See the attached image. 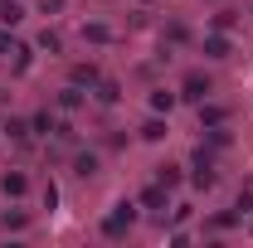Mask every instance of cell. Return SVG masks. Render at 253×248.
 <instances>
[{
    "instance_id": "obj_1",
    "label": "cell",
    "mask_w": 253,
    "mask_h": 248,
    "mask_svg": "<svg viewBox=\"0 0 253 248\" xmlns=\"http://www.w3.org/2000/svg\"><path fill=\"white\" fill-rule=\"evenodd\" d=\"M131 224H136V205H131V200H122L112 214L102 219V234H107V239H126V234H131Z\"/></svg>"
},
{
    "instance_id": "obj_2",
    "label": "cell",
    "mask_w": 253,
    "mask_h": 248,
    "mask_svg": "<svg viewBox=\"0 0 253 248\" xmlns=\"http://www.w3.org/2000/svg\"><path fill=\"white\" fill-rule=\"evenodd\" d=\"M210 93H214V83H210L205 73H185V78H180V97H185V102H205Z\"/></svg>"
},
{
    "instance_id": "obj_3",
    "label": "cell",
    "mask_w": 253,
    "mask_h": 248,
    "mask_svg": "<svg viewBox=\"0 0 253 248\" xmlns=\"http://www.w3.org/2000/svg\"><path fill=\"white\" fill-rule=\"evenodd\" d=\"M30 131H39V136H68V126H63L54 112H34V117H30Z\"/></svg>"
},
{
    "instance_id": "obj_4",
    "label": "cell",
    "mask_w": 253,
    "mask_h": 248,
    "mask_svg": "<svg viewBox=\"0 0 253 248\" xmlns=\"http://www.w3.org/2000/svg\"><path fill=\"white\" fill-rule=\"evenodd\" d=\"M190 180H195L200 190L214 185V156H210V151H195V175H190Z\"/></svg>"
},
{
    "instance_id": "obj_5",
    "label": "cell",
    "mask_w": 253,
    "mask_h": 248,
    "mask_svg": "<svg viewBox=\"0 0 253 248\" xmlns=\"http://www.w3.org/2000/svg\"><path fill=\"white\" fill-rule=\"evenodd\" d=\"M0 190H5V200H20V195L30 190V180H25L20 170H5V175H0Z\"/></svg>"
},
{
    "instance_id": "obj_6",
    "label": "cell",
    "mask_w": 253,
    "mask_h": 248,
    "mask_svg": "<svg viewBox=\"0 0 253 248\" xmlns=\"http://www.w3.org/2000/svg\"><path fill=\"white\" fill-rule=\"evenodd\" d=\"M200 122H205V126H224V122H229V107H219V102L205 97V102H200Z\"/></svg>"
},
{
    "instance_id": "obj_7",
    "label": "cell",
    "mask_w": 253,
    "mask_h": 248,
    "mask_svg": "<svg viewBox=\"0 0 253 248\" xmlns=\"http://www.w3.org/2000/svg\"><path fill=\"white\" fill-rule=\"evenodd\" d=\"M20 20H25V5H20V0H0V25H5V30H15Z\"/></svg>"
},
{
    "instance_id": "obj_8",
    "label": "cell",
    "mask_w": 253,
    "mask_h": 248,
    "mask_svg": "<svg viewBox=\"0 0 253 248\" xmlns=\"http://www.w3.org/2000/svg\"><path fill=\"white\" fill-rule=\"evenodd\" d=\"M166 195H170V190L156 180V185H146V190H141V205H146V209H166Z\"/></svg>"
},
{
    "instance_id": "obj_9",
    "label": "cell",
    "mask_w": 253,
    "mask_h": 248,
    "mask_svg": "<svg viewBox=\"0 0 253 248\" xmlns=\"http://www.w3.org/2000/svg\"><path fill=\"white\" fill-rule=\"evenodd\" d=\"M205 59H229V39H224V30L205 39Z\"/></svg>"
},
{
    "instance_id": "obj_10",
    "label": "cell",
    "mask_w": 253,
    "mask_h": 248,
    "mask_svg": "<svg viewBox=\"0 0 253 248\" xmlns=\"http://www.w3.org/2000/svg\"><path fill=\"white\" fill-rule=\"evenodd\" d=\"M175 102H180V93H170V88H156V93H151V112H170Z\"/></svg>"
},
{
    "instance_id": "obj_11",
    "label": "cell",
    "mask_w": 253,
    "mask_h": 248,
    "mask_svg": "<svg viewBox=\"0 0 253 248\" xmlns=\"http://www.w3.org/2000/svg\"><path fill=\"white\" fill-rule=\"evenodd\" d=\"M73 83L78 88H97V68L93 63H73Z\"/></svg>"
},
{
    "instance_id": "obj_12",
    "label": "cell",
    "mask_w": 253,
    "mask_h": 248,
    "mask_svg": "<svg viewBox=\"0 0 253 248\" xmlns=\"http://www.w3.org/2000/svg\"><path fill=\"white\" fill-rule=\"evenodd\" d=\"M141 141H166V122L161 117H146L141 122Z\"/></svg>"
},
{
    "instance_id": "obj_13",
    "label": "cell",
    "mask_w": 253,
    "mask_h": 248,
    "mask_svg": "<svg viewBox=\"0 0 253 248\" xmlns=\"http://www.w3.org/2000/svg\"><path fill=\"white\" fill-rule=\"evenodd\" d=\"M97 165H102V161H97L93 151H83V156H78V161H73V170H78L83 180H88V175H97Z\"/></svg>"
},
{
    "instance_id": "obj_14",
    "label": "cell",
    "mask_w": 253,
    "mask_h": 248,
    "mask_svg": "<svg viewBox=\"0 0 253 248\" xmlns=\"http://www.w3.org/2000/svg\"><path fill=\"white\" fill-rule=\"evenodd\" d=\"M59 107H63V112H78V107H83V93H78V83L59 93Z\"/></svg>"
},
{
    "instance_id": "obj_15",
    "label": "cell",
    "mask_w": 253,
    "mask_h": 248,
    "mask_svg": "<svg viewBox=\"0 0 253 248\" xmlns=\"http://www.w3.org/2000/svg\"><path fill=\"white\" fill-rule=\"evenodd\" d=\"M156 180H161L166 190H175V185H180V165H161V170H156Z\"/></svg>"
},
{
    "instance_id": "obj_16",
    "label": "cell",
    "mask_w": 253,
    "mask_h": 248,
    "mask_svg": "<svg viewBox=\"0 0 253 248\" xmlns=\"http://www.w3.org/2000/svg\"><path fill=\"white\" fill-rule=\"evenodd\" d=\"M5 136H10V141H25V136H30V122L10 117V122H5Z\"/></svg>"
},
{
    "instance_id": "obj_17",
    "label": "cell",
    "mask_w": 253,
    "mask_h": 248,
    "mask_svg": "<svg viewBox=\"0 0 253 248\" xmlns=\"http://www.w3.org/2000/svg\"><path fill=\"white\" fill-rule=\"evenodd\" d=\"M83 39H93V44H107V39H112V30H107V25H83Z\"/></svg>"
},
{
    "instance_id": "obj_18",
    "label": "cell",
    "mask_w": 253,
    "mask_h": 248,
    "mask_svg": "<svg viewBox=\"0 0 253 248\" xmlns=\"http://www.w3.org/2000/svg\"><path fill=\"white\" fill-rule=\"evenodd\" d=\"M39 49H49V54H59V49H63V39H59L54 30H44V34H39Z\"/></svg>"
},
{
    "instance_id": "obj_19",
    "label": "cell",
    "mask_w": 253,
    "mask_h": 248,
    "mask_svg": "<svg viewBox=\"0 0 253 248\" xmlns=\"http://www.w3.org/2000/svg\"><path fill=\"white\" fill-rule=\"evenodd\" d=\"M117 97H122L117 83H97V102H117Z\"/></svg>"
},
{
    "instance_id": "obj_20",
    "label": "cell",
    "mask_w": 253,
    "mask_h": 248,
    "mask_svg": "<svg viewBox=\"0 0 253 248\" xmlns=\"http://www.w3.org/2000/svg\"><path fill=\"white\" fill-rule=\"evenodd\" d=\"M0 224H5V229H15V234H20V229H25V224H30V219H25V214H20V209H15V214H5V219H0Z\"/></svg>"
},
{
    "instance_id": "obj_21",
    "label": "cell",
    "mask_w": 253,
    "mask_h": 248,
    "mask_svg": "<svg viewBox=\"0 0 253 248\" xmlns=\"http://www.w3.org/2000/svg\"><path fill=\"white\" fill-rule=\"evenodd\" d=\"M239 209H253V180H249L244 190H239Z\"/></svg>"
},
{
    "instance_id": "obj_22",
    "label": "cell",
    "mask_w": 253,
    "mask_h": 248,
    "mask_svg": "<svg viewBox=\"0 0 253 248\" xmlns=\"http://www.w3.org/2000/svg\"><path fill=\"white\" fill-rule=\"evenodd\" d=\"M44 5V15H54V10H63V0H39Z\"/></svg>"
},
{
    "instance_id": "obj_23",
    "label": "cell",
    "mask_w": 253,
    "mask_h": 248,
    "mask_svg": "<svg viewBox=\"0 0 253 248\" xmlns=\"http://www.w3.org/2000/svg\"><path fill=\"white\" fill-rule=\"evenodd\" d=\"M5 49H10V30H0V54H5Z\"/></svg>"
}]
</instances>
